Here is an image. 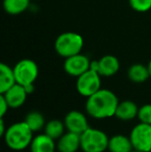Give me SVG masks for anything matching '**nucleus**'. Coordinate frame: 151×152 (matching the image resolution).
<instances>
[{
    "mask_svg": "<svg viewBox=\"0 0 151 152\" xmlns=\"http://www.w3.org/2000/svg\"><path fill=\"white\" fill-rule=\"evenodd\" d=\"M118 104V97L113 91L101 88L94 94L87 97L85 109L92 118L106 119L115 116Z\"/></svg>",
    "mask_w": 151,
    "mask_h": 152,
    "instance_id": "1",
    "label": "nucleus"
},
{
    "mask_svg": "<svg viewBox=\"0 0 151 152\" xmlns=\"http://www.w3.org/2000/svg\"><path fill=\"white\" fill-rule=\"evenodd\" d=\"M33 138V132L25 121L17 122L8 126L3 136L6 146L15 151H21L30 147Z\"/></svg>",
    "mask_w": 151,
    "mask_h": 152,
    "instance_id": "2",
    "label": "nucleus"
},
{
    "mask_svg": "<svg viewBox=\"0 0 151 152\" xmlns=\"http://www.w3.org/2000/svg\"><path fill=\"white\" fill-rule=\"evenodd\" d=\"M84 38L77 32H63L57 36L54 48L56 53L63 58H69L82 52Z\"/></svg>",
    "mask_w": 151,
    "mask_h": 152,
    "instance_id": "3",
    "label": "nucleus"
},
{
    "mask_svg": "<svg viewBox=\"0 0 151 152\" xmlns=\"http://www.w3.org/2000/svg\"><path fill=\"white\" fill-rule=\"evenodd\" d=\"M109 139L103 130L89 127L81 134V149L83 152H105L108 150Z\"/></svg>",
    "mask_w": 151,
    "mask_h": 152,
    "instance_id": "4",
    "label": "nucleus"
},
{
    "mask_svg": "<svg viewBox=\"0 0 151 152\" xmlns=\"http://www.w3.org/2000/svg\"><path fill=\"white\" fill-rule=\"evenodd\" d=\"M101 76L97 72L88 69L86 72L77 78L76 88L79 94L89 97L101 88Z\"/></svg>",
    "mask_w": 151,
    "mask_h": 152,
    "instance_id": "5",
    "label": "nucleus"
},
{
    "mask_svg": "<svg viewBox=\"0 0 151 152\" xmlns=\"http://www.w3.org/2000/svg\"><path fill=\"white\" fill-rule=\"evenodd\" d=\"M12 68L17 83L22 86L34 84L38 77V66L31 59H22L17 62Z\"/></svg>",
    "mask_w": 151,
    "mask_h": 152,
    "instance_id": "6",
    "label": "nucleus"
},
{
    "mask_svg": "<svg viewBox=\"0 0 151 152\" xmlns=\"http://www.w3.org/2000/svg\"><path fill=\"white\" fill-rule=\"evenodd\" d=\"M131 144L133 149L142 152H151V124L140 122L131 129Z\"/></svg>",
    "mask_w": 151,
    "mask_h": 152,
    "instance_id": "7",
    "label": "nucleus"
},
{
    "mask_svg": "<svg viewBox=\"0 0 151 152\" xmlns=\"http://www.w3.org/2000/svg\"><path fill=\"white\" fill-rule=\"evenodd\" d=\"M90 62L91 60L86 55L79 53L77 55L69 57V58H65L63 68L67 75L78 78L88 69H90Z\"/></svg>",
    "mask_w": 151,
    "mask_h": 152,
    "instance_id": "8",
    "label": "nucleus"
},
{
    "mask_svg": "<svg viewBox=\"0 0 151 152\" xmlns=\"http://www.w3.org/2000/svg\"><path fill=\"white\" fill-rule=\"evenodd\" d=\"M64 124L67 132H75L78 134H82L85 130L88 129L90 126L88 124L86 116L80 111H71L64 117Z\"/></svg>",
    "mask_w": 151,
    "mask_h": 152,
    "instance_id": "9",
    "label": "nucleus"
},
{
    "mask_svg": "<svg viewBox=\"0 0 151 152\" xmlns=\"http://www.w3.org/2000/svg\"><path fill=\"white\" fill-rule=\"evenodd\" d=\"M5 97L6 102H8V106L10 109H18L25 104L27 99L28 93L25 90L24 86L20 84H15L12 88H9L4 93H0Z\"/></svg>",
    "mask_w": 151,
    "mask_h": 152,
    "instance_id": "10",
    "label": "nucleus"
},
{
    "mask_svg": "<svg viewBox=\"0 0 151 152\" xmlns=\"http://www.w3.org/2000/svg\"><path fill=\"white\" fill-rule=\"evenodd\" d=\"M57 150L59 152H77L81 149V134L75 132H64L57 140Z\"/></svg>",
    "mask_w": 151,
    "mask_h": 152,
    "instance_id": "11",
    "label": "nucleus"
},
{
    "mask_svg": "<svg viewBox=\"0 0 151 152\" xmlns=\"http://www.w3.org/2000/svg\"><path fill=\"white\" fill-rule=\"evenodd\" d=\"M120 62L114 55H105L98 59V74L101 77H112L119 72Z\"/></svg>",
    "mask_w": 151,
    "mask_h": 152,
    "instance_id": "12",
    "label": "nucleus"
},
{
    "mask_svg": "<svg viewBox=\"0 0 151 152\" xmlns=\"http://www.w3.org/2000/svg\"><path fill=\"white\" fill-rule=\"evenodd\" d=\"M29 148L31 152H55L57 149V145L54 139L50 138L44 132L33 138Z\"/></svg>",
    "mask_w": 151,
    "mask_h": 152,
    "instance_id": "13",
    "label": "nucleus"
},
{
    "mask_svg": "<svg viewBox=\"0 0 151 152\" xmlns=\"http://www.w3.org/2000/svg\"><path fill=\"white\" fill-rule=\"evenodd\" d=\"M138 112H139V108L136 102L131 100H124V102H119L115 117L119 120L129 121L138 117Z\"/></svg>",
    "mask_w": 151,
    "mask_h": 152,
    "instance_id": "14",
    "label": "nucleus"
},
{
    "mask_svg": "<svg viewBox=\"0 0 151 152\" xmlns=\"http://www.w3.org/2000/svg\"><path fill=\"white\" fill-rule=\"evenodd\" d=\"M133 149L129 137L124 134H115L109 139L108 150L110 152H131Z\"/></svg>",
    "mask_w": 151,
    "mask_h": 152,
    "instance_id": "15",
    "label": "nucleus"
},
{
    "mask_svg": "<svg viewBox=\"0 0 151 152\" xmlns=\"http://www.w3.org/2000/svg\"><path fill=\"white\" fill-rule=\"evenodd\" d=\"M17 84L14 68L5 63L0 64V93H4Z\"/></svg>",
    "mask_w": 151,
    "mask_h": 152,
    "instance_id": "16",
    "label": "nucleus"
},
{
    "mask_svg": "<svg viewBox=\"0 0 151 152\" xmlns=\"http://www.w3.org/2000/svg\"><path fill=\"white\" fill-rule=\"evenodd\" d=\"M127 77L133 83H144L150 78V72L147 65L141 63H136L129 66L127 70Z\"/></svg>",
    "mask_w": 151,
    "mask_h": 152,
    "instance_id": "17",
    "label": "nucleus"
},
{
    "mask_svg": "<svg viewBox=\"0 0 151 152\" xmlns=\"http://www.w3.org/2000/svg\"><path fill=\"white\" fill-rule=\"evenodd\" d=\"M30 0H3V8L9 15H20L28 10Z\"/></svg>",
    "mask_w": 151,
    "mask_h": 152,
    "instance_id": "18",
    "label": "nucleus"
},
{
    "mask_svg": "<svg viewBox=\"0 0 151 152\" xmlns=\"http://www.w3.org/2000/svg\"><path fill=\"white\" fill-rule=\"evenodd\" d=\"M66 129L64 122L58 120V119H52L49 122H47L44 125V134H48L50 138L57 141L59 138L63 136L64 130Z\"/></svg>",
    "mask_w": 151,
    "mask_h": 152,
    "instance_id": "19",
    "label": "nucleus"
},
{
    "mask_svg": "<svg viewBox=\"0 0 151 152\" xmlns=\"http://www.w3.org/2000/svg\"><path fill=\"white\" fill-rule=\"evenodd\" d=\"M25 123L30 127V129L33 132H39L42 128H44L46 125V121H44V117L38 111H31L27 114L25 117Z\"/></svg>",
    "mask_w": 151,
    "mask_h": 152,
    "instance_id": "20",
    "label": "nucleus"
},
{
    "mask_svg": "<svg viewBox=\"0 0 151 152\" xmlns=\"http://www.w3.org/2000/svg\"><path fill=\"white\" fill-rule=\"evenodd\" d=\"M128 3L138 12H146L151 10V0H128Z\"/></svg>",
    "mask_w": 151,
    "mask_h": 152,
    "instance_id": "21",
    "label": "nucleus"
},
{
    "mask_svg": "<svg viewBox=\"0 0 151 152\" xmlns=\"http://www.w3.org/2000/svg\"><path fill=\"white\" fill-rule=\"evenodd\" d=\"M138 119L140 122L151 124V104H146L140 107L138 112Z\"/></svg>",
    "mask_w": 151,
    "mask_h": 152,
    "instance_id": "22",
    "label": "nucleus"
},
{
    "mask_svg": "<svg viewBox=\"0 0 151 152\" xmlns=\"http://www.w3.org/2000/svg\"><path fill=\"white\" fill-rule=\"evenodd\" d=\"M8 109H10L8 106V102H6L5 97L2 94H0V118H3L5 116Z\"/></svg>",
    "mask_w": 151,
    "mask_h": 152,
    "instance_id": "23",
    "label": "nucleus"
},
{
    "mask_svg": "<svg viewBox=\"0 0 151 152\" xmlns=\"http://www.w3.org/2000/svg\"><path fill=\"white\" fill-rule=\"evenodd\" d=\"M6 129H7V128H5V124H4V119L3 118H0V134H1L2 137H3L4 134L6 132Z\"/></svg>",
    "mask_w": 151,
    "mask_h": 152,
    "instance_id": "24",
    "label": "nucleus"
},
{
    "mask_svg": "<svg viewBox=\"0 0 151 152\" xmlns=\"http://www.w3.org/2000/svg\"><path fill=\"white\" fill-rule=\"evenodd\" d=\"M90 69L98 72V60H92L90 62Z\"/></svg>",
    "mask_w": 151,
    "mask_h": 152,
    "instance_id": "25",
    "label": "nucleus"
},
{
    "mask_svg": "<svg viewBox=\"0 0 151 152\" xmlns=\"http://www.w3.org/2000/svg\"><path fill=\"white\" fill-rule=\"evenodd\" d=\"M25 90H26V92L29 94H31L33 91H34V84H29V85H26V86H24Z\"/></svg>",
    "mask_w": 151,
    "mask_h": 152,
    "instance_id": "26",
    "label": "nucleus"
},
{
    "mask_svg": "<svg viewBox=\"0 0 151 152\" xmlns=\"http://www.w3.org/2000/svg\"><path fill=\"white\" fill-rule=\"evenodd\" d=\"M147 66H148V69H149V72H150V77H151V59H150V61L148 62Z\"/></svg>",
    "mask_w": 151,
    "mask_h": 152,
    "instance_id": "27",
    "label": "nucleus"
},
{
    "mask_svg": "<svg viewBox=\"0 0 151 152\" xmlns=\"http://www.w3.org/2000/svg\"><path fill=\"white\" fill-rule=\"evenodd\" d=\"M131 152H142V151H140V150H137V149H133Z\"/></svg>",
    "mask_w": 151,
    "mask_h": 152,
    "instance_id": "28",
    "label": "nucleus"
}]
</instances>
